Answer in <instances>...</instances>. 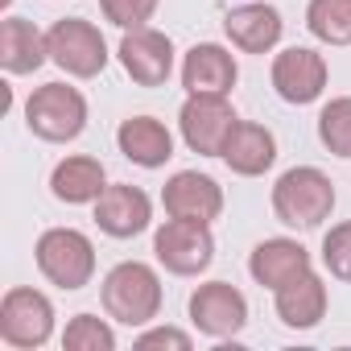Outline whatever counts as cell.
Masks as SVG:
<instances>
[{
  "mask_svg": "<svg viewBox=\"0 0 351 351\" xmlns=\"http://www.w3.org/2000/svg\"><path fill=\"white\" fill-rule=\"evenodd\" d=\"M326 58L310 46H289L273 58V87L285 104H314L326 91Z\"/></svg>",
  "mask_w": 351,
  "mask_h": 351,
  "instance_id": "12",
  "label": "cell"
},
{
  "mask_svg": "<svg viewBox=\"0 0 351 351\" xmlns=\"http://www.w3.org/2000/svg\"><path fill=\"white\" fill-rule=\"evenodd\" d=\"M46 46H50V62H54L58 71L75 75V79H95V75H104V66H108V42H104V34H99L91 21H83V17H62V21H54L50 34H46Z\"/></svg>",
  "mask_w": 351,
  "mask_h": 351,
  "instance_id": "6",
  "label": "cell"
},
{
  "mask_svg": "<svg viewBox=\"0 0 351 351\" xmlns=\"http://www.w3.org/2000/svg\"><path fill=\"white\" fill-rule=\"evenodd\" d=\"M322 265L330 269V277H339V281L351 285V219L335 223L322 236Z\"/></svg>",
  "mask_w": 351,
  "mask_h": 351,
  "instance_id": "25",
  "label": "cell"
},
{
  "mask_svg": "<svg viewBox=\"0 0 351 351\" xmlns=\"http://www.w3.org/2000/svg\"><path fill=\"white\" fill-rule=\"evenodd\" d=\"M161 207L173 219H195V223H215L223 215V186L211 173L199 169H178L161 186Z\"/></svg>",
  "mask_w": 351,
  "mask_h": 351,
  "instance_id": "10",
  "label": "cell"
},
{
  "mask_svg": "<svg viewBox=\"0 0 351 351\" xmlns=\"http://www.w3.org/2000/svg\"><path fill=\"white\" fill-rule=\"evenodd\" d=\"M9 5H13V0H0V9H9Z\"/></svg>",
  "mask_w": 351,
  "mask_h": 351,
  "instance_id": "28",
  "label": "cell"
},
{
  "mask_svg": "<svg viewBox=\"0 0 351 351\" xmlns=\"http://www.w3.org/2000/svg\"><path fill=\"white\" fill-rule=\"evenodd\" d=\"M116 145L120 153L141 165V169H161L169 157H173V136L161 120L153 116H128L120 128H116Z\"/></svg>",
  "mask_w": 351,
  "mask_h": 351,
  "instance_id": "19",
  "label": "cell"
},
{
  "mask_svg": "<svg viewBox=\"0 0 351 351\" xmlns=\"http://www.w3.org/2000/svg\"><path fill=\"white\" fill-rule=\"evenodd\" d=\"M99 302H104L108 318H116L124 326H149L161 314V277L145 261H120L104 277Z\"/></svg>",
  "mask_w": 351,
  "mask_h": 351,
  "instance_id": "1",
  "label": "cell"
},
{
  "mask_svg": "<svg viewBox=\"0 0 351 351\" xmlns=\"http://www.w3.org/2000/svg\"><path fill=\"white\" fill-rule=\"evenodd\" d=\"M191 322L207 339H232L248 326V298L228 281H207L191 293Z\"/></svg>",
  "mask_w": 351,
  "mask_h": 351,
  "instance_id": "9",
  "label": "cell"
},
{
  "mask_svg": "<svg viewBox=\"0 0 351 351\" xmlns=\"http://www.w3.org/2000/svg\"><path fill=\"white\" fill-rule=\"evenodd\" d=\"M120 66L136 87H165L173 75V42L161 29H124L120 42Z\"/></svg>",
  "mask_w": 351,
  "mask_h": 351,
  "instance_id": "11",
  "label": "cell"
},
{
  "mask_svg": "<svg viewBox=\"0 0 351 351\" xmlns=\"http://www.w3.org/2000/svg\"><path fill=\"white\" fill-rule=\"evenodd\" d=\"M153 256L165 273L173 277H199L211 269L215 261V236L211 223H195V219H165L153 232Z\"/></svg>",
  "mask_w": 351,
  "mask_h": 351,
  "instance_id": "5",
  "label": "cell"
},
{
  "mask_svg": "<svg viewBox=\"0 0 351 351\" xmlns=\"http://www.w3.org/2000/svg\"><path fill=\"white\" fill-rule=\"evenodd\" d=\"M95 223L112 240H132L153 223V203H149V195L141 186L116 182L95 199Z\"/></svg>",
  "mask_w": 351,
  "mask_h": 351,
  "instance_id": "13",
  "label": "cell"
},
{
  "mask_svg": "<svg viewBox=\"0 0 351 351\" xmlns=\"http://www.w3.org/2000/svg\"><path fill=\"white\" fill-rule=\"evenodd\" d=\"M54 335V306L42 289H29V285H17L5 293L0 302V339L17 351H34V347H46Z\"/></svg>",
  "mask_w": 351,
  "mask_h": 351,
  "instance_id": "7",
  "label": "cell"
},
{
  "mask_svg": "<svg viewBox=\"0 0 351 351\" xmlns=\"http://www.w3.org/2000/svg\"><path fill=\"white\" fill-rule=\"evenodd\" d=\"M306 269H314V265H310V252H306L298 240H285V236L261 240V244L252 248V256H248V273H252V281L265 285V289H281L285 281L302 277Z\"/></svg>",
  "mask_w": 351,
  "mask_h": 351,
  "instance_id": "17",
  "label": "cell"
},
{
  "mask_svg": "<svg viewBox=\"0 0 351 351\" xmlns=\"http://www.w3.org/2000/svg\"><path fill=\"white\" fill-rule=\"evenodd\" d=\"M318 141L335 157L351 161V95H339L318 112Z\"/></svg>",
  "mask_w": 351,
  "mask_h": 351,
  "instance_id": "23",
  "label": "cell"
},
{
  "mask_svg": "<svg viewBox=\"0 0 351 351\" xmlns=\"http://www.w3.org/2000/svg\"><path fill=\"white\" fill-rule=\"evenodd\" d=\"M236 120L240 116L228 104V95H186V104L178 112V128H182L186 149L203 153V157H219L223 153V141L232 136Z\"/></svg>",
  "mask_w": 351,
  "mask_h": 351,
  "instance_id": "8",
  "label": "cell"
},
{
  "mask_svg": "<svg viewBox=\"0 0 351 351\" xmlns=\"http://www.w3.org/2000/svg\"><path fill=\"white\" fill-rule=\"evenodd\" d=\"M66 351H116V330L95 314H75L62 330Z\"/></svg>",
  "mask_w": 351,
  "mask_h": 351,
  "instance_id": "24",
  "label": "cell"
},
{
  "mask_svg": "<svg viewBox=\"0 0 351 351\" xmlns=\"http://www.w3.org/2000/svg\"><path fill=\"white\" fill-rule=\"evenodd\" d=\"M273 306H277V318L289 330H310L326 314V285H322V277L314 269H306L302 277H293L281 289H273Z\"/></svg>",
  "mask_w": 351,
  "mask_h": 351,
  "instance_id": "18",
  "label": "cell"
},
{
  "mask_svg": "<svg viewBox=\"0 0 351 351\" xmlns=\"http://www.w3.org/2000/svg\"><path fill=\"white\" fill-rule=\"evenodd\" d=\"M306 29L326 46H351V0H310Z\"/></svg>",
  "mask_w": 351,
  "mask_h": 351,
  "instance_id": "22",
  "label": "cell"
},
{
  "mask_svg": "<svg viewBox=\"0 0 351 351\" xmlns=\"http://www.w3.org/2000/svg\"><path fill=\"white\" fill-rule=\"evenodd\" d=\"M50 191L58 203H95L104 191H108V173H104V161L99 157H87V153H75V157H62L50 173Z\"/></svg>",
  "mask_w": 351,
  "mask_h": 351,
  "instance_id": "20",
  "label": "cell"
},
{
  "mask_svg": "<svg viewBox=\"0 0 351 351\" xmlns=\"http://www.w3.org/2000/svg\"><path fill=\"white\" fill-rule=\"evenodd\" d=\"M25 124L38 141L66 145L87 128V99L79 87L66 83H46L25 99Z\"/></svg>",
  "mask_w": 351,
  "mask_h": 351,
  "instance_id": "4",
  "label": "cell"
},
{
  "mask_svg": "<svg viewBox=\"0 0 351 351\" xmlns=\"http://www.w3.org/2000/svg\"><path fill=\"white\" fill-rule=\"evenodd\" d=\"M240 79L236 54L215 46V42H199L186 50L182 58V87L186 95H228Z\"/></svg>",
  "mask_w": 351,
  "mask_h": 351,
  "instance_id": "14",
  "label": "cell"
},
{
  "mask_svg": "<svg viewBox=\"0 0 351 351\" xmlns=\"http://www.w3.org/2000/svg\"><path fill=\"white\" fill-rule=\"evenodd\" d=\"M232 173H240V178H261L265 169H273L277 161V136L265 128V124H252V120H236L232 136L223 141V153Z\"/></svg>",
  "mask_w": 351,
  "mask_h": 351,
  "instance_id": "15",
  "label": "cell"
},
{
  "mask_svg": "<svg viewBox=\"0 0 351 351\" xmlns=\"http://www.w3.org/2000/svg\"><path fill=\"white\" fill-rule=\"evenodd\" d=\"M281 29H285L281 13L273 5H261V0H256V5H240V9H232L223 17L228 42L236 50H244V54H269L281 42Z\"/></svg>",
  "mask_w": 351,
  "mask_h": 351,
  "instance_id": "16",
  "label": "cell"
},
{
  "mask_svg": "<svg viewBox=\"0 0 351 351\" xmlns=\"http://www.w3.org/2000/svg\"><path fill=\"white\" fill-rule=\"evenodd\" d=\"M335 211V182L318 165H293L273 186V215L285 228H318Z\"/></svg>",
  "mask_w": 351,
  "mask_h": 351,
  "instance_id": "2",
  "label": "cell"
},
{
  "mask_svg": "<svg viewBox=\"0 0 351 351\" xmlns=\"http://www.w3.org/2000/svg\"><path fill=\"white\" fill-rule=\"evenodd\" d=\"M153 347H173V351H191V335L178 326H153L145 335H136V351H153Z\"/></svg>",
  "mask_w": 351,
  "mask_h": 351,
  "instance_id": "27",
  "label": "cell"
},
{
  "mask_svg": "<svg viewBox=\"0 0 351 351\" xmlns=\"http://www.w3.org/2000/svg\"><path fill=\"white\" fill-rule=\"evenodd\" d=\"M157 5H161V0H99L104 17L112 25H120V29H141L157 13Z\"/></svg>",
  "mask_w": 351,
  "mask_h": 351,
  "instance_id": "26",
  "label": "cell"
},
{
  "mask_svg": "<svg viewBox=\"0 0 351 351\" xmlns=\"http://www.w3.org/2000/svg\"><path fill=\"white\" fill-rule=\"evenodd\" d=\"M50 58L46 34L25 21V17H5L0 21V66L9 75H34Z\"/></svg>",
  "mask_w": 351,
  "mask_h": 351,
  "instance_id": "21",
  "label": "cell"
},
{
  "mask_svg": "<svg viewBox=\"0 0 351 351\" xmlns=\"http://www.w3.org/2000/svg\"><path fill=\"white\" fill-rule=\"evenodd\" d=\"M38 269L50 285L75 293L83 285H91L95 277V244L79 232V228H50L38 236Z\"/></svg>",
  "mask_w": 351,
  "mask_h": 351,
  "instance_id": "3",
  "label": "cell"
}]
</instances>
